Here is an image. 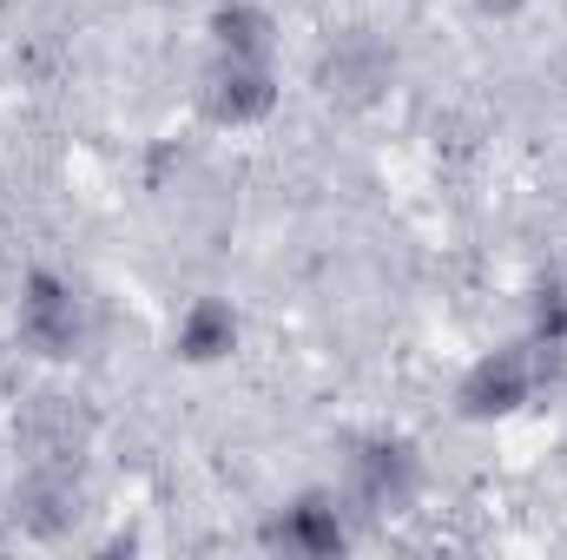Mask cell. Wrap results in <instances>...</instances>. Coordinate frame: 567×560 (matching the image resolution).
<instances>
[{"label":"cell","instance_id":"ba28073f","mask_svg":"<svg viewBox=\"0 0 567 560\" xmlns=\"http://www.w3.org/2000/svg\"><path fill=\"white\" fill-rule=\"evenodd\" d=\"M93 409L86 396H66V390H40L20 403L13 416V448H20V468H86L93 455Z\"/></svg>","mask_w":567,"mask_h":560},{"label":"cell","instance_id":"9c48e42d","mask_svg":"<svg viewBox=\"0 0 567 560\" xmlns=\"http://www.w3.org/2000/svg\"><path fill=\"white\" fill-rule=\"evenodd\" d=\"M238 343H245V317L218 290H198L172 323V363H185V370H218L238 356Z\"/></svg>","mask_w":567,"mask_h":560},{"label":"cell","instance_id":"7a4b0ae2","mask_svg":"<svg viewBox=\"0 0 567 560\" xmlns=\"http://www.w3.org/2000/svg\"><path fill=\"white\" fill-rule=\"evenodd\" d=\"M429 462L423 448L403 435V428H363V435H343V495L363 521H403L416 501H423Z\"/></svg>","mask_w":567,"mask_h":560},{"label":"cell","instance_id":"277c9868","mask_svg":"<svg viewBox=\"0 0 567 560\" xmlns=\"http://www.w3.org/2000/svg\"><path fill=\"white\" fill-rule=\"evenodd\" d=\"M357 541V508L343 488H297L258 521V548L284 560H337Z\"/></svg>","mask_w":567,"mask_h":560},{"label":"cell","instance_id":"3957f363","mask_svg":"<svg viewBox=\"0 0 567 560\" xmlns=\"http://www.w3.org/2000/svg\"><path fill=\"white\" fill-rule=\"evenodd\" d=\"M13 336L40 363H73L86 350V336H93L86 290L66 278V271H53V265H33L20 278V297H13Z\"/></svg>","mask_w":567,"mask_h":560},{"label":"cell","instance_id":"8992f818","mask_svg":"<svg viewBox=\"0 0 567 560\" xmlns=\"http://www.w3.org/2000/svg\"><path fill=\"white\" fill-rule=\"evenodd\" d=\"M310 86L323 106H343V113H363L377 106L390 86H396V46L377 33V27H343L317 46L310 60Z\"/></svg>","mask_w":567,"mask_h":560},{"label":"cell","instance_id":"30bf717a","mask_svg":"<svg viewBox=\"0 0 567 560\" xmlns=\"http://www.w3.org/2000/svg\"><path fill=\"white\" fill-rule=\"evenodd\" d=\"M278 13L265 0H212L205 13V53H238V60H278Z\"/></svg>","mask_w":567,"mask_h":560},{"label":"cell","instance_id":"6da1fadb","mask_svg":"<svg viewBox=\"0 0 567 560\" xmlns=\"http://www.w3.org/2000/svg\"><path fill=\"white\" fill-rule=\"evenodd\" d=\"M561 376H567L561 350H542L535 336H508V343L482 350V356L455 376V422H468V428L515 422L522 409H535Z\"/></svg>","mask_w":567,"mask_h":560},{"label":"cell","instance_id":"5b68a950","mask_svg":"<svg viewBox=\"0 0 567 560\" xmlns=\"http://www.w3.org/2000/svg\"><path fill=\"white\" fill-rule=\"evenodd\" d=\"M192 106L205 126L218 133H251L284 106L278 60H238V53H205L198 80H192Z\"/></svg>","mask_w":567,"mask_h":560},{"label":"cell","instance_id":"8fae6325","mask_svg":"<svg viewBox=\"0 0 567 560\" xmlns=\"http://www.w3.org/2000/svg\"><path fill=\"white\" fill-rule=\"evenodd\" d=\"M522 336H535L542 350H561L567 356V271H542L528 283V323Z\"/></svg>","mask_w":567,"mask_h":560},{"label":"cell","instance_id":"7c38bea8","mask_svg":"<svg viewBox=\"0 0 567 560\" xmlns=\"http://www.w3.org/2000/svg\"><path fill=\"white\" fill-rule=\"evenodd\" d=\"M482 20H515V13H528V0H468Z\"/></svg>","mask_w":567,"mask_h":560},{"label":"cell","instance_id":"52a82bcc","mask_svg":"<svg viewBox=\"0 0 567 560\" xmlns=\"http://www.w3.org/2000/svg\"><path fill=\"white\" fill-rule=\"evenodd\" d=\"M86 521V468H20L7 488V528L33 548L73 541Z\"/></svg>","mask_w":567,"mask_h":560}]
</instances>
